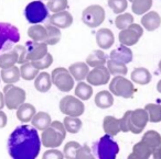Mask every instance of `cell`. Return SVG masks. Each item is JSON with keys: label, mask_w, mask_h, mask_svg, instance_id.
I'll list each match as a JSON object with an SVG mask.
<instances>
[{"label": "cell", "mask_w": 161, "mask_h": 159, "mask_svg": "<svg viewBox=\"0 0 161 159\" xmlns=\"http://www.w3.org/2000/svg\"><path fill=\"white\" fill-rule=\"evenodd\" d=\"M41 149V138L33 126L20 125L10 134L8 151L14 159H34Z\"/></svg>", "instance_id": "obj_1"}, {"label": "cell", "mask_w": 161, "mask_h": 159, "mask_svg": "<svg viewBox=\"0 0 161 159\" xmlns=\"http://www.w3.org/2000/svg\"><path fill=\"white\" fill-rule=\"evenodd\" d=\"M66 130L62 122L52 121L49 127L42 131L41 144L47 148H58L66 137Z\"/></svg>", "instance_id": "obj_2"}, {"label": "cell", "mask_w": 161, "mask_h": 159, "mask_svg": "<svg viewBox=\"0 0 161 159\" xmlns=\"http://www.w3.org/2000/svg\"><path fill=\"white\" fill-rule=\"evenodd\" d=\"M109 91L116 97L130 99L134 97L135 87L131 80L125 78V76H114L109 81Z\"/></svg>", "instance_id": "obj_3"}, {"label": "cell", "mask_w": 161, "mask_h": 159, "mask_svg": "<svg viewBox=\"0 0 161 159\" xmlns=\"http://www.w3.org/2000/svg\"><path fill=\"white\" fill-rule=\"evenodd\" d=\"M105 9L99 5H91L82 12V21L91 29L101 27L105 21Z\"/></svg>", "instance_id": "obj_4"}, {"label": "cell", "mask_w": 161, "mask_h": 159, "mask_svg": "<svg viewBox=\"0 0 161 159\" xmlns=\"http://www.w3.org/2000/svg\"><path fill=\"white\" fill-rule=\"evenodd\" d=\"M5 105L9 110H17L23 102H25L27 93L20 87L14 86V84H7L3 88Z\"/></svg>", "instance_id": "obj_5"}, {"label": "cell", "mask_w": 161, "mask_h": 159, "mask_svg": "<svg viewBox=\"0 0 161 159\" xmlns=\"http://www.w3.org/2000/svg\"><path fill=\"white\" fill-rule=\"evenodd\" d=\"M25 19L31 24H39L49 17V9L41 0H34L28 3L25 9Z\"/></svg>", "instance_id": "obj_6"}, {"label": "cell", "mask_w": 161, "mask_h": 159, "mask_svg": "<svg viewBox=\"0 0 161 159\" xmlns=\"http://www.w3.org/2000/svg\"><path fill=\"white\" fill-rule=\"evenodd\" d=\"M58 106H60V111L63 114L69 115V116L80 117L85 112V105H84L83 101L78 99L77 97H74V95L63 97L61 99Z\"/></svg>", "instance_id": "obj_7"}, {"label": "cell", "mask_w": 161, "mask_h": 159, "mask_svg": "<svg viewBox=\"0 0 161 159\" xmlns=\"http://www.w3.org/2000/svg\"><path fill=\"white\" fill-rule=\"evenodd\" d=\"M52 84L62 92H69L74 88V78L69 74V69L58 67L51 74Z\"/></svg>", "instance_id": "obj_8"}, {"label": "cell", "mask_w": 161, "mask_h": 159, "mask_svg": "<svg viewBox=\"0 0 161 159\" xmlns=\"http://www.w3.org/2000/svg\"><path fill=\"white\" fill-rule=\"evenodd\" d=\"M97 156L101 159H114L119 152V146L110 135L101 137L96 145Z\"/></svg>", "instance_id": "obj_9"}, {"label": "cell", "mask_w": 161, "mask_h": 159, "mask_svg": "<svg viewBox=\"0 0 161 159\" xmlns=\"http://www.w3.org/2000/svg\"><path fill=\"white\" fill-rule=\"evenodd\" d=\"M20 41V33L14 25L0 22V51L7 49Z\"/></svg>", "instance_id": "obj_10"}, {"label": "cell", "mask_w": 161, "mask_h": 159, "mask_svg": "<svg viewBox=\"0 0 161 159\" xmlns=\"http://www.w3.org/2000/svg\"><path fill=\"white\" fill-rule=\"evenodd\" d=\"M142 34H143V28L140 24H137V23L134 22L128 28L120 30V32L118 34V38L121 45L130 47L136 45L139 42Z\"/></svg>", "instance_id": "obj_11"}, {"label": "cell", "mask_w": 161, "mask_h": 159, "mask_svg": "<svg viewBox=\"0 0 161 159\" xmlns=\"http://www.w3.org/2000/svg\"><path fill=\"white\" fill-rule=\"evenodd\" d=\"M148 122H149V116L145 109L131 110L129 116V132L134 134H140L147 126Z\"/></svg>", "instance_id": "obj_12"}, {"label": "cell", "mask_w": 161, "mask_h": 159, "mask_svg": "<svg viewBox=\"0 0 161 159\" xmlns=\"http://www.w3.org/2000/svg\"><path fill=\"white\" fill-rule=\"evenodd\" d=\"M109 80H110V74L105 65L94 67L92 70L88 71L87 77H86V81L91 86H94V87L107 85L109 82Z\"/></svg>", "instance_id": "obj_13"}, {"label": "cell", "mask_w": 161, "mask_h": 159, "mask_svg": "<svg viewBox=\"0 0 161 159\" xmlns=\"http://www.w3.org/2000/svg\"><path fill=\"white\" fill-rule=\"evenodd\" d=\"M25 51H27L25 58H27L28 62H34V60H38L49 53L47 43L36 42V41L27 42V44H25Z\"/></svg>", "instance_id": "obj_14"}, {"label": "cell", "mask_w": 161, "mask_h": 159, "mask_svg": "<svg viewBox=\"0 0 161 159\" xmlns=\"http://www.w3.org/2000/svg\"><path fill=\"white\" fill-rule=\"evenodd\" d=\"M50 24L58 29H69L73 24V16L66 10L55 12L50 17Z\"/></svg>", "instance_id": "obj_15"}, {"label": "cell", "mask_w": 161, "mask_h": 159, "mask_svg": "<svg viewBox=\"0 0 161 159\" xmlns=\"http://www.w3.org/2000/svg\"><path fill=\"white\" fill-rule=\"evenodd\" d=\"M115 43V35L113 31L107 28H102L96 32V44L103 51L112 47Z\"/></svg>", "instance_id": "obj_16"}, {"label": "cell", "mask_w": 161, "mask_h": 159, "mask_svg": "<svg viewBox=\"0 0 161 159\" xmlns=\"http://www.w3.org/2000/svg\"><path fill=\"white\" fill-rule=\"evenodd\" d=\"M141 27L149 32L156 31L161 25V17L157 11H148L142 14L140 20Z\"/></svg>", "instance_id": "obj_17"}, {"label": "cell", "mask_w": 161, "mask_h": 159, "mask_svg": "<svg viewBox=\"0 0 161 159\" xmlns=\"http://www.w3.org/2000/svg\"><path fill=\"white\" fill-rule=\"evenodd\" d=\"M132 58H134L132 51L128 46H125V45H120L117 49H113L109 54V59H113L115 62L121 63V64L125 65L131 63Z\"/></svg>", "instance_id": "obj_18"}, {"label": "cell", "mask_w": 161, "mask_h": 159, "mask_svg": "<svg viewBox=\"0 0 161 159\" xmlns=\"http://www.w3.org/2000/svg\"><path fill=\"white\" fill-rule=\"evenodd\" d=\"M69 71L76 81H83L87 77L90 66L84 62H76L69 67Z\"/></svg>", "instance_id": "obj_19"}, {"label": "cell", "mask_w": 161, "mask_h": 159, "mask_svg": "<svg viewBox=\"0 0 161 159\" xmlns=\"http://www.w3.org/2000/svg\"><path fill=\"white\" fill-rule=\"evenodd\" d=\"M36 113V110L34 105L30 103H25L23 102L18 109H17V119L21 122V123H29L31 122L32 117Z\"/></svg>", "instance_id": "obj_20"}, {"label": "cell", "mask_w": 161, "mask_h": 159, "mask_svg": "<svg viewBox=\"0 0 161 159\" xmlns=\"http://www.w3.org/2000/svg\"><path fill=\"white\" fill-rule=\"evenodd\" d=\"M131 81L135 82L137 85H141V86H145V85L150 84L152 79L151 73L145 67H138V68H135L131 73Z\"/></svg>", "instance_id": "obj_21"}, {"label": "cell", "mask_w": 161, "mask_h": 159, "mask_svg": "<svg viewBox=\"0 0 161 159\" xmlns=\"http://www.w3.org/2000/svg\"><path fill=\"white\" fill-rule=\"evenodd\" d=\"M52 80H51V75L47 71H42L39 73L38 76L34 78V87L39 92H47L52 87Z\"/></svg>", "instance_id": "obj_22"}, {"label": "cell", "mask_w": 161, "mask_h": 159, "mask_svg": "<svg viewBox=\"0 0 161 159\" xmlns=\"http://www.w3.org/2000/svg\"><path fill=\"white\" fill-rule=\"evenodd\" d=\"M103 128L104 132L107 135H110V136H116L118 133L121 132L119 120L115 116H112V115H107V116L104 117Z\"/></svg>", "instance_id": "obj_23"}, {"label": "cell", "mask_w": 161, "mask_h": 159, "mask_svg": "<svg viewBox=\"0 0 161 159\" xmlns=\"http://www.w3.org/2000/svg\"><path fill=\"white\" fill-rule=\"evenodd\" d=\"M152 156V149L145 143L140 141L137 143L132 148V152L128 156V158H137V159H147Z\"/></svg>", "instance_id": "obj_24"}, {"label": "cell", "mask_w": 161, "mask_h": 159, "mask_svg": "<svg viewBox=\"0 0 161 159\" xmlns=\"http://www.w3.org/2000/svg\"><path fill=\"white\" fill-rule=\"evenodd\" d=\"M94 101L99 109H108L114 104V95L109 90H102L95 95Z\"/></svg>", "instance_id": "obj_25"}, {"label": "cell", "mask_w": 161, "mask_h": 159, "mask_svg": "<svg viewBox=\"0 0 161 159\" xmlns=\"http://www.w3.org/2000/svg\"><path fill=\"white\" fill-rule=\"evenodd\" d=\"M0 78L3 79V81L7 84H16L20 80V69L14 65L12 67H8V68L1 69V74H0Z\"/></svg>", "instance_id": "obj_26"}, {"label": "cell", "mask_w": 161, "mask_h": 159, "mask_svg": "<svg viewBox=\"0 0 161 159\" xmlns=\"http://www.w3.org/2000/svg\"><path fill=\"white\" fill-rule=\"evenodd\" d=\"M51 122H52V119H51V116H50V114L47 112H43V111L36 112L31 120L32 126H33L34 128H36L38 131H43L47 127H49Z\"/></svg>", "instance_id": "obj_27"}, {"label": "cell", "mask_w": 161, "mask_h": 159, "mask_svg": "<svg viewBox=\"0 0 161 159\" xmlns=\"http://www.w3.org/2000/svg\"><path fill=\"white\" fill-rule=\"evenodd\" d=\"M106 62H107V56L104 53L103 49H101L92 52V53L86 57V64L90 67H92V68L106 65Z\"/></svg>", "instance_id": "obj_28"}, {"label": "cell", "mask_w": 161, "mask_h": 159, "mask_svg": "<svg viewBox=\"0 0 161 159\" xmlns=\"http://www.w3.org/2000/svg\"><path fill=\"white\" fill-rule=\"evenodd\" d=\"M75 97L80 99L82 101H87L93 95V88L88 82L78 81V84L75 87Z\"/></svg>", "instance_id": "obj_29"}, {"label": "cell", "mask_w": 161, "mask_h": 159, "mask_svg": "<svg viewBox=\"0 0 161 159\" xmlns=\"http://www.w3.org/2000/svg\"><path fill=\"white\" fill-rule=\"evenodd\" d=\"M28 35L32 41L44 42L47 38V28L40 24H33L28 29Z\"/></svg>", "instance_id": "obj_30"}, {"label": "cell", "mask_w": 161, "mask_h": 159, "mask_svg": "<svg viewBox=\"0 0 161 159\" xmlns=\"http://www.w3.org/2000/svg\"><path fill=\"white\" fill-rule=\"evenodd\" d=\"M63 125H64L66 132L71 133V134H76V133H78L80 131L83 123L80 120V117L66 115L64 117V120H63Z\"/></svg>", "instance_id": "obj_31"}, {"label": "cell", "mask_w": 161, "mask_h": 159, "mask_svg": "<svg viewBox=\"0 0 161 159\" xmlns=\"http://www.w3.org/2000/svg\"><path fill=\"white\" fill-rule=\"evenodd\" d=\"M153 1L152 0H132L131 10L136 16H142L146 12L150 11Z\"/></svg>", "instance_id": "obj_32"}, {"label": "cell", "mask_w": 161, "mask_h": 159, "mask_svg": "<svg viewBox=\"0 0 161 159\" xmlns=\"http://www.w3.org/2000/svg\"><path fill=\"white\" fill-rule=\"evenodd\" d=\"M141 141H145V143L151 148L152 151H153V149H156L158 146L161 145V135L159 134L158 132H156V131L150 130L142 135Z\"/></svg>", "instance_id": "obj_33"}, {"label": "cell", "mask_w": 161, "mask_h": 159, "mask_svg": "<svg viewBox=\"0 0 161 159\" xmlns=\"http://www.w3.org/2000/svg\"><path fill=\"white\" fill-rule=\"evenodd\" d=\"M20 76L25 80H33L38 76L39 69L33 66L31 62H25L21 64L20 68Z\"/></svg>", "instance_id": "obj_34"}, {"label": "cell", "mask_w": 161, "mask_h": 159, "mask_svg": "<svg viewBox=\"0 0 161 159\" xmlns=\"http://www.w3.org/2000/svg\"><path fill=\"white\" fill-rule=\"evenodd\" d=\"M47 28V38H45L44 43H47V45H55L60 42L61 36H62V33H61V29L54 27L52 24L45 25Z\"/></svg>", "instance_id": "obj_35"}, {"label": "cell", "mask_w": 161, "mask_h": 159, "mask_svg": "<svg viewBox=\"0 0 161 159\" xmlns=\"http://www.w3.org/2000/svg\"><path fill=\"white\" fill-rule=\"evenodd\" d=\"M106 67H107L110 75H114V76L127 75L128 69H127V65H125V64L115 62V60H113V59H107V62H106Z\"/></svg>", "instance_id": "obj_36"}, {"label": "cell", "mask_w": 161, "mask_h": 159, "mask_svg": "<svg viewBox=\"0 0 161 159\" xmlns=\"http://www.w3.org/2000/svg\"><path fill=\"white\" fill-rule=\"evenodd\" d=\"M145 110L147 111L149 122L159 123L161 122V105L157 103H148L145 105Z\"/></svg>", "instance_id": "obj_37"}, {"label": "cell", "mask_w": 161, "mask_h": 159, "mask_svg": "<svg viewBox=\"0 0 161 159\" xmlns=\"http://www.w3.org/2000/svg\"><path fill=\"white\" fill-rule=\"evenodd\" d=\"M18 54L14 49H12L9 53H5L0 56V68H8L12 67L18 63Z\"/></svg>", "instance_id": "obj_38"}, {"label": "cell", "mask_w": 161, "mask_h": 159, "mask_svg": "<svg viewBox=\"0 0 161 159\" xmlns=\"http://www.w3.org/2000/svg\"><path fill=\"white\" fill-rule=\"evenodd\" d=\"M132 23H134V17H132L131 13H128V12H123V13L117 14L116 19H115V25L118 30L126 29Z\"/></svg>", "instance_id": "obj_39"}, {"label": "cell", "mask_w": 161, "mask_h": 159, "mask_svg": "<svg viewBox=\"0 0 161 159\" xmlns=\"http://www.w3.org/2000/svg\"><path fill=\"white\" fill-rule=\"evenodd\" d=\"M107 5L115 14H119L127 10L128 0H108Z\"/></svg>", "instance_id": "obj_40"}, {"label": "cell", "mask_w": 161, "mask_h": 159, "mask_svg": "<svg viewBox=\"0 0 161 159\" xmlns=\"http://www.w3.org/2000/svg\"><path fill=\"white\" fill-rule=\"evenodd\" d=\"M47 7L49 11L55 13V12L66 10L69 7V3H67V0H47Z\"/></svg>", "instance_id": "obj_41"}, {"label": "cell", "mask_w": 161, "mask_h": 159, "mask_svg": "<svg viewBox=\"0 0 161 159\" xmlns=\"http://www.w3.org/2000/svg\"><path fill=\"white\" fill-rule=\"evenodd\" d=\"M33 64V66L36 68H38L39 70H44V69L49 68L52 64H53V56L50 53H47L45 56H43L42 58L38 60H34V62H31Z\"/></svg>", "instance_id": "obj_42"}, {"label": "cell", "mask_w": 161, "mask_h": 159, "mask_svg": "<svg viewBox=\"0 0 161 159\" xmlns=\"http://www.w3.org/2000/svg\"><path fill=\"white\" fill-rule=\"evenodd\" d=\"M80 147V144L77 143V141H69V143L65 144L64 146V150H63V154H64V157L66 158H76V152H77L78 148Z\"/></svg>", "instance_id": "obj_43"}, {"label": "cell", "mask_w": 161, "mask_h": 159, "mask_svg": "<svg viewBox=\"0 0 161 159\" xmlns=\"http://www.w3.org/2000/svg\"><path fill=\"white\" fill-rule=\"evenodd\" d=\"M76 158H93L92 150L88 147V145H80V147L78 148L77 152H76Z\"/></svg>", "instance_id": "obj_44"}, {"label": "cell", "mask_w": 161, "mask_h": 159, "mask_svg": "<svg viewBox=\"0 0 161 159\" xmlns=\"http://www.w3.org/2000/svg\"><path fill=\"white\" fill-rule=\"evenodd\" d=\"M43 158L44 159H61L64 158V154L62 151H60L58 149H55V148H51V149L47 150V151L43 154Z\"/></svg>", "instance_id": "obj_45"}, {"label": "cell", "mask_w": 161, "mask_h": 159, "mask_svg": "<svg viewBox=\"0 0 161 159\" xmlns=\"http://www.w3.org/2000/svg\"><path fill=\"white\" fill-rule=\"evenodd\" d=\"M130 112L131 110L125 112V114L123 115L121 119H119V122H120V130L121 132L127 133L129 132V116H130Z\"/></svg>", "instance_id": "obj_46"}, {"label": "cell", "mask_w": 161, "mask_h": 159, "mask_svg": "<svg viewBox=\"0 0 161 159\" xmlns=\"http://www.w3.org/2000/svg\"><path fill=\"white\" fill-rule=\"evenodd\" d=\"M14 49L17 52L18 54V64H23V63L28 62L27 58H25V55H27V51H25V46H22V45H16L14 47Z\"/></svg>", "instance_id": "obj_47"}, {"label": "cell", "mask_w": 161, "mask_h": 159, "mask_svg": "<svg viewBox=\"0 0 161 159\" xmlns=\"http://www.w3.org/2000/svg\"><path fill=\"white\" fill-rule=\"evenodd\" d=\"M7 122H8V117L7 114L5 112L0 110V128H3L6 125H7Z\"/></svg>", "instance_id": "obj_48"}, {"label": "cell", "mask_w": 161, "mask_h": 159, "mask_svg": "<svg viewBox=\"0 0 161 159\" xmlns=\"http://www.w3.org/2000/svg\"><path fill=\"white\" fill-rule=\"evenodd\" d=\"M152 156H153L154 158H161V145L158 146L156 149H153V151H152Z\"/></svg>", "instance_id": "obj_49"}, {"label": "cell", "mask_w": 161, "mask_h": 159, "mask_svg": "<svg viewBox=\"0 0 161 159\" xmlns=\"http://www.w3.org/2000/svg\"><path fill=\"white\" fill-rule=\"evenodd\" d=\"M5 105V97H3V93L0 92V110H3Z\"/></svg>", "instance_id": "obj_50"}, {"label": "cell", "mask_w": 161, "mask_h": 159, "mask_svg": "<svg viewBox=\"0 0 161 159\" xmlns=\"http://www.w3.org/2000/svg\"><path fill=\"white\" fill-rule=\"evenodd\" d=\"M157 90H158L159 93H161V79L158 81V84H157Z\"/></svg>", "instance_id": "obj_51"}, {"label": "cell", "mask_w": 161, "mask_h": 159, "mask_svg": "<svg viewBox=\"0 0 161 159\" xmlns=\"http://www.w3.org/2000/svg\"><path fill=\"white\" fill-rule=\"evenodd\" d=\"M158 68H159V70H160V74H161V60L159 62V64H158Z\"/></svg>", "instance_id": "obj_52"}, {"label": "cell", "mask_w": 161, "mask_h": 159, "mask_svg": "<svg viewBox=\"0 0 161 159\" xmlns=\"http://www.w3.org/2000/svg\"><path fill=\"white\" fill-rule=\"evenodd\" d=\"M128 1H130V3H131V1H132V0H128Z\"/></svg>", "instance_id": "obj_53"}, {"label": "cell", "mask_w": 161, "mask_h": 159, "mask_svg": "<svg viewBox=\"0 0 161 159\" xmlns=\"http://www.w3.org/2000/svg\"><path fill=\"white\" fill-rule=\"evenodd\" d=\"M0 79H1V78H0ZM0 81H1V80H0Z\"/></svg>", "instance_id": "obj_54"}]
</instances>
